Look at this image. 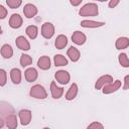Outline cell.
Segmentation results:
<instances>
[{
  "mask_svg": "<svg viewBox=\"0 0 129 129\" xmlns=\"http://www.w3.org/2000/svg\"><path fill=\"white\" fill-rule=\"evenodd\" d=\"M98 13H99V10H98V6L96 3H87L79 11L80 16H83V17L97 16Z\"/></svg>",
  "mask_w": 129,
  "mask_h": 129,
  "instance_id": "1",
  "label": "cell"
},
{
  "mask_svg": "<svg viewBox=\"0 0 129 129\" xmlns=\"http://www.w3.org/2000/svg\"><path fill=\"white\" fill-rule=\"evenodd\" d=\"M29 94L32 98H35V99H45L47 97V93H46L45 89L43 88V86H41L39 84L32 86Z\"/></svg>",
  "mask_w": 129,
  "mask_h": 129,
  "instance_id": "2",
  "label": "cell"
},
{
  "mask_svg": "<svg viewBox=\"0 0 129 129\" xmlns=\"http://www.w3.org/2000/svg\"><path fill=\"white\" fill-rule=\"evenodd\" d=\"M54 34V26L52 23L50 22H45L42 24L41 26V35L46 38V39H49L53 36Z\"/></svg>",
  "mask_w": 129,
  "mask_h": 129,
  "instance_id": "3",
  "label": "cell"
},
{
  "mask_svg": "<svg viewBox=\"0 0 129 129\" xmlns=\"http://www.w3.org/2000/svg\"><path fill=\"white\" fill-rule=\"evenodd\" d=\"M54 78L57 81V83H59L60 85H67L71 80V76H70L69 72L63 71V70L57 71L54 75Z\"/></svg>",
  "mask_w": 129,
  "mask_h": 129,
  "instance_id": "4",
  "label": "cell"
},
{
  "mask_svg": "<svg viewBox=\"0 0 129 129\" xmlns=\"http://www.w3.org/2000/svg\"><path fill=\"white\" fill-rule=\"evenodd\" d=\"M122 84H121V81L119 80H116L115 82H112L106 86H104L102 88V91L104 94H111V93H114L116 91H118L120 88H121Z\"/></svg>",
  "mask_w": 129,
  "mask_h": 129,
  "instance_id": "5",
  "label": "cell"
},
{
  "mask_svg": "<svg viewBox=\"0 0 129 129\" xmlns=\"http://www.w3.org/2000/svg\"><path fill=\"white\" fill-rule=\"evenodd\" d=\"M31 117H32V114H31V111H30V110L22 109V110L19 111L20 123H21V125H23V126H26V125H28V124L31 122Z\"/></svg>",
  "mask_w": 129,
  "mask_h": 129,
  "instance_id": "6",
  "label": "cell"
},
{
  "mask_svg": "<svg viewBox=\"0 0 129 129\" xmlns=\"http://www.w3.org/2000/svg\"><path fill=\"white\" fill-rule=\"evenodd\" d=\"M37 7L31 3H27L24 5V8H23V13H24V16L28 19L30 18H33L36 14H37Z\"/></svg>",
  "mask_w": 129,
  "mask_h": 129,
  "instance_id": "7",
  "label": "cell"
},
{
  "mask_svg": "<svg viewBox=\"0 0 129 129\" xmlns=\"http://www.w3.org/2000/svg\"><path fill=\"white\" fill-rule=\"evenodd\" d=\"M113 82V77L110 76V75H104L102 77H100L97 81H96V84H95V89L97 90H100L102 89L104 86L110 84Z\"/></svg>",
  "mask_w": 129,
  "mask_h": 129,
  "instance_id": "8",
  "label": "cell"
},
{
  "mask_svg": "<svg viewBox=\"0 0 129 129\" xmlns=\"http://www.w3.org/2000/svg\"><path fill=\"white\" fill-rule=\"evenodd\" d=\"M22 23H23V19L19 14H12L11 15V17L9 19V25L11 28L17 29V28L21 27Z\"/></svg>",
  "mask_w": 129,
  "mask_h": 129,
  "instance_id": "9",
  "label": "cell"
},
{
  "mask_svg": "<svg viewBox=\"0 0 129 129\" xmlns=\"http://www.w3.org/2000/svg\"><path fill=\"white\" fill-rule=\"evenodd\" d=\"M72 40H73L74 43H76V44H78V45H83V44L86 42L87 37H86V35H85L82 31L77 30V31H75V32L73 33V35H72Z\"/></svg>",
  "mask_w": 129,
  "mask_h": 129,
  "instance_id": "10",
  "label": "cell"
},
{
  "mask_svg": "<svg viewBox=\"0 0 129 129\" xmlns=\"http://www.w3.org/2000/svg\"><path fill=\"white\" fill-rule=\"evenodd\" d=\"M15 43L17 47L21 50H29L30 49V43L24 36H18L15 40Z\"/></svg>",
  "mask_w": 129,
  "mask_h": 129,
  "instance_id": "11",
  "label": "cell"
},
{
  "mask_svg": "<svg viewBox=\"0 0 129 129\" xmlns=\"http://www.w3.org/2000/svg\"><path fill=\"white\" fill-rule=\"evenodd\" d=\"M105 25V22L102 21H94V20H83L81 21V26L85 28H98Z\"/></svg>",
  "mask_w": 129,
  "mask_h": 129,
  "instance_id": "12",
  "label": "cell"
},
{
  "mask_svg": "<svg viewBox=\"0 0 129 129\" xmlns=\"http://www.w3.org/2000/svg\"><path fill=\"white\" fill-rule=\"evenodd\" d=\"M50 93L53 99H59L63 94V89L61 87L56 86L55 82H51L50 84Z\"/></svg>",
  "mask_w": 129,
  "mask_h": 129,
  "instance_id": "13",
  "label": "cell"
},
{
  "mask_svg": "<svg viewBox=\"0 0 129 129\" xmlns=\"http://www.w3.org/2000/svg\"><path fill=\"white\" fill-rule=\"evenodd\" d=\"M37 67L40 69V70H43V71H46L50 68V58L47 56V55H42L38 58L37 60Z\"/></svg>",
  "mask_w": 129,
  "mask_h": 129,
  "instance_id": "14",
  "label": "cell"
},
{
  "mask_svg": "<svg viewBox=\"0 0 129 129\" xmlns=\"http://www.w3.org/2000/svg\"><path fill=\"white\" fill-rule=\"evenodd\" d=\"M5 125L7 126L8 129H16L17 128V118L14 114H11V115H8L5 117Z\"/></svg>",
  "mask_w": 129,
  "mask_h": 129,
  "instance_id": "15",
  "label": "cell"
},
{
  "mask_svg": "<svg viewBox=\"0 0 129 129\" xmlns=\"http://www.w3.org/2000/svg\"><path fill=\"white\" fill-rule=\"evenodd\" d=\"M24 76H25L26 81L29 82V83H31V82L36 81V79H37V77H38V73H37L36 69H34V68H28V69L25 71Z\"/></svg>",
  "mask_w": 129,
  "mask_h": 129,
  "instance_id": "16",
  "label": "cell"
},
{
  "mask_svg": "<svg viewBox=\"0 0 129 129\" xmlns=\"http://www.w3.org/2000/svg\"><path fill=\"white\" fill-rule=\"evenodd\" d=\"M67 54H68V56L70 57V59H71L72 61H74V62L78 61V60L80 59V56H81V53H80L79 49L76 48L75 46L69 47V49H68V51H67Z\"/></svg>",
  "mask_w": 129,
  "mask_h": 129,
  "instance_id": "17",
  "label": "cell"
},
{
  "mask_svg": "<svg viewBox=\"0 0 129 129\" xmlns=\"http://www.w3.org/2000/svg\"><path fill=\"white\" fill-rule=\"evenodd\" d=\"M10 79H11L13 84H15V85L20 84L21 83V72H20V70L16 69V68L12 69L10 71Z\"/></svg>",
  "mask_w": 129,
  "mask_h": 129,
  "instance_id": "18",
  "label": "cell"
},
{
  "mask_svg": "<svg viewBox=\"0 0 129 129\" xmlns=\"http://www.w3.org/2000/svg\"><path fill=\"white\" fill-rule=\"evenodd\" d=\"M77 95H78V85L76 83H73L66 94V99L68 101H72L77 97Z\"/></svg>",
  "mask_w": 129,
  "mask_h": 129,
  "instance_id": "19",
  "label": "cell"
},
{
  "mask_svg": "<svg viewBox=\"0 0 129 129\" xmlns=\"http://www.w3.org/2000/svg\"><path fill=\"white\" fill-rule=\"evenodd\" d=\"M67 44H68V38H67V36L63 35V34H59L56 37L55 42H54L55 47L57 49H62V48H64L67 46Z\"/></svg>",
  "mask_w": 129,
  "mask_h": 129,
  "instance_id": "20",
  "label": "cell"
},
{
  "mask_svg": "<svg viewBox=\"0 0 129 129\" xmlns=\"http://www.w3.org/2000/svg\"><path fill=\"white\" fill-rule=\"evenodd\" d=\"M0 51H1V55L6 59L11 58L13 55V48L9 44H3Z\"/></svg>",
  "mask_w": 129,
  "mask_h": 129,
  "instance_id": "21",
  "label": "cell"
},
{
  "mask_svg": "<svg viewBox=\"0 0 129 129\" xmlns=\"http://www.w3.org/2000/svg\"><path fill=\"white\" fill-rule=\"evenodd\" d=\"M115 46L117 49H125L129 46V38L128 37H119L116 40Z\"/></svg>",
  "mask_w": 129,
  "mask_h": 129,
  "instance_id": "22",
  "label": "cell"
},
{
  "mask_svg": "<svg viewBox=\"0 0 129 129\" xmlns=\"http://www.w3.org/2000/svg\"><path fill=\"white\" fill-rule=\"evenodd\" d=\"M9 110L11 111V110H13V108L9 105V104H7V103H5V102H1L0 103V114L2 115V116H8V115H11V114H13L14 112H9Z\"/></svg>",
  "mask_w": 129,
  "mask_h": 129,
  "instance_id": "23",
  "label": "cell"
},
{
  "mask_svg": "<svg viewBox=\"0 0 129 129\" xmlns=\"http://www.w3.org/2000/svg\"><path fill=\"white\" fill-rule=\"evenodd\" d=\"M25 32L30 39H35L37 37V34H38V28L35 25H29L26 27Z\"/></svg>",
  "mask_w": 129,
  "mask_h": 129,
  "instance_id": "24",
  "label": "cell"
},
{
  "mask_svg": "<svg viewBox=\"0 0 129 129\" xmlns=\"http://www.w3.org/2000/svg\"><path fill=\"white\" fill-rule=\"evenodd\" d=\"M53 61H54L55 67H63V66L68 64V59L62 54H55L54 58H53Z\"/></svg>",
  "mask_w": 129,
  "mask_h": 129,
  "instance_id": "25",
  "label": "cell"
},
{
  "mask_svg": "<svg viewBox=\"0 0 129 129\" xmlns=\"http://www.w3.org/2000/svg\"><path fill=\"white\" fill-rule=\"evenodd\" d=\"M32 63V57L30 56V55H28V54H21V56H20V64H21V67H27V66H29V64H31Z\"/></svg>",
  "mask_w": 129,
  "mask_h": 129,
  "instance_id": "26",
  "label": "cell"
},
{
  "mask_svg": "<svg viewBox=\"0 0 129 129\" xmlns=\"http://www.w3.org/2000/svg\"><path fill=\"white\" fill-rule=\"evenodd\" d=\"M118 59H119V63L123 68H129V59L126 53H120L118 55Z\"/></svg>",
  "mask_w": 129,
  "mask_h": 129,
  "instance_id": "27",
  "label": "cell"
},
{
  "mask_svg": "<svg viewBox=\"0 0 129 129\" xmlns=\"http://www.w3.org/2000/svg\"><path fill=\"white\" fill-rule=\"evenodd\" d=\"M6 4L11 9H15V8H18L22 4V1L21 0H7L6 1Z\"/></svg>",
  "mask_w": 129,
  "mask_h": 129,
  "instance_id": "28",
  "label": "cell"
},
{
  "mask_svg": "<svg viewBox=\"0 0 129 129\" xmlns=\"http://www.w3.org/2000/svg\"><path fill=\"white\" fill-rule=\"evenodd\" d=\"M6 83H7V74L5 70L0 69V87L5 86Z\"/></svg>",
  "mask_w": 129,
  "mask_h": 129,
  "instance_id": "29",
  "label": "cell"
},
{
  "mask_svg": "<svg viewBox=\"0 0 129 129\" xmlns=\"http://www.w3.org/2000/svg\"><path fill=\"white\" fill-rule=\"evenodd\" d=\"M87 129H104V126L100 123V122H92Z\"/></svg>",
  "mask_w": 129,
  "mask_h": 129,
  "instance_id": "30",
  "label": "cell"
},
{
  "mask_svg": "<svg viewBox=\"0 0 129 129\" xmlns=\"http://www.w3.org/2000/svg\"><path fill=\"white\" fill-rule=\"evenodd\" d=\"M6 16H7V9L3 5H0V19H4Z\"/></svg>",
  "mask_w": 129,
  "mask_h": 129,
  "instance_id": "31",
  "label": "cell"
},
{
  "mask_svg": "<svg viewBox=\"0 0 129 129\" xmlns=\"http://www.w3.org/2000/svg\"><path fill=\"white\" fill-rule=\"evenodd\" d=\"M128 88H129V76L127 75L124 78V86H123V89L124 90H128Z\"/></svg>",
  "mask_w": 129,
  "mask_h": 129,
  "instance_id": "32",
  "label": "cell"
},
{
  "mask_svg": "<svg viewBox=\"0 0 129 129\" xmlns=\"http://www.w3.org/2000/svg\"><path fill=\"white\" fill-rule=\"evenodd\" d=\"M119 3H120L119 0H111V1L109 2V7H110V8H114V7H116Z\"/></svg>",
  "mask_w": 129,
  "mask_h": 129,
  "instance_id": "33",
  "label": "cell"
},
{
  "mask_svg": "<svg viewBox=\"0 0 129 129\" xmlns=\"http://www.w3.org/2000/svg\"><path fill=\"white\" fill-rule=\"evenodd\" d=\"M70 3H71L73 6H78V5H80V4L82 3V0H71Z\"/></svg>",
  "mask_w": 129,
  "mask_h": 129,
  "instance_id": "34",
  "label": "cell"
},
{
  "mask_svg": "<svg viewBox=\"0 0 129 129\" xmlns=\"http://www.w3.org/2000/svg\"><path fill=\"white\" fill-rule=\"evenodd\" d=\"M4 124H5V122H4V120L0 117V128H2L3 126H4Z\"/></svg>",
  "mask_w": 129,
  "mask_h": 129,
  "instance_id": "35",
  "label": "cell"
},
{
  "mask_svg": "<svg viewBox=\"0 0 129 129\" xmlns=\"http://www.w3.org/2000/svg\"><path fill=\"white\" fill-rule=\"evenodd\" d=\"M1 33H2V28H1V26H0V35H1Z\"/></svg>",
  "mask_w": 129,
  "mask_h": 129,
  "instance_id": "36",
  "label": "cell"
},
{
  "mask_svg": "<svg viewBox=\"0 0 129 129\" xmlns=\"http://www.w3.org/2000/svg\"><path fill=\"white\" fill-rule=\"evenodd\" d=\"M43 129H50V128H49V127H44Z\"/></svg>",
  "mask_w": 129,
  "mask_h": 129,
  "instance_id": "37",
  "label": "cell"
}]
</instances>
